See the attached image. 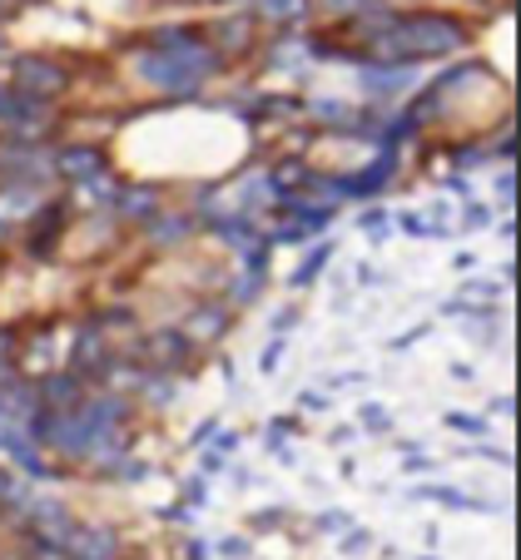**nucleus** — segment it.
Listing matches in <instances>:
<instances>
[{
    "instance_id": "7ed1b4c3",
    "label": "nucleus",
    "mask_w": 521,
    "mask_h": 560,
    "mask_svg": "<svg viewBox=\"0 0 521 560\" xmlns=\"http://www.w3.org/2000/svg\"><path fill=\"white\" fill-rule=\"evenodd\" d=\"M219 323H223V313H199L194 332H199V338H213V332H219Z\"/></svg>"
},
{
    "instance_id": "f257e3e1",
    "label": "nucleus",
    "mask_w": 521,
    "mask_h": 560,
    "mask_svg": "<svg viewBox=\"0 0 521 560\" xmlns=\"http://www.w3.org/2000/svg\"><path fill=\"white\" fill-rule=\"evenodd\" d=\"M65 546H70L74 560H109V550H115V530L105 526H80L65 536Z\"/></svg>"
},
{
    "instance_id": "f03ea898",
    "label": "nucleus",
    "mask_w": 521,
    "mask_h": 560,
    "mask_svg": "<svg viewBox=\"0 0 521 560\" xmlns=\"http://www.w3.org/2000/svg\"><path fill=\"white\" fill-rule=\"evenodd\" d=\"M74 392H80V387H74L70 377H50V382H45V397H55V402H70Z\"/></svg>"
}]
</instances>
